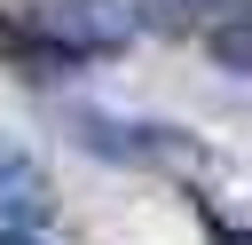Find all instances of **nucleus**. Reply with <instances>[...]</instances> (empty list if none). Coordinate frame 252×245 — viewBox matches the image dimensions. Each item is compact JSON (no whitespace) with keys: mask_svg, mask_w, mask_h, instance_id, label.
<instances>
[{"mask_svg":"<svg viewBox=\"0 0 252 245\" xmlns=\"http://www.w3.org/2000/svg\"><path fill=\"white\" fill-rule=\"evenodd\" d=\"M71 142L110 158V166H205V150L181 126H142V119H110V111H71Z\"/></svg>","mask_w":252,"mask_h":245,"instance_id":"obj_1","label":"nucleus"},{"mask_svg":"<svg viewBox=\"0 0 252 245\" xmlns=\"http://www.w3.org/2000/svg\"><path fill=\"white\" fill-rule=\"evenodd\" d=\"M8 245H39V237H32V229H8Z\"/></svg>","mask_w":252,"mask_h":245,"instance_id":"obj_5","label":"nucleus"},{"mask_svg":"<svg viewBox=\"0 0 252 245\" xmlns=\"http://www.w3.org/2000/svg\"><path fill=\"white\" fill-rule=\"evenodd\" d=\"M205 47H213V63L252 71V24H213V32H205Z\"/></svg>","mask_w":252,"mask_h":245,"instance_id":"obj_3","label":"nucleus"},{"mask_svg":"<svg viewBox=\"0 0 252 245\" xmlns=\"http://www.w3.org/2000/svg\"><path fill=\"white\" fill-rule=\"evenodd\" d=\"M47 213H55V182L39 174V158L16 134H0V221L8 229H47Z\"/></svg>","mask_w":252,"mask_h":245,"instance_id":"obj_2","label":"nucleus"},{"mask_svg":"<svg viewBox=\"0 0 252 245\" xmlns=\"http://www.w3.org/2000/svg\"><path fill=\"white\" fill-rule=\"evenodd\" d=\"M205 229H213V245H252V229H236V221L213 213V205H205Z\"/></svg>","mask_w":252,"mask_h":245,"instance_id":"obj_4","label":"nucleus"}]
</instances>
